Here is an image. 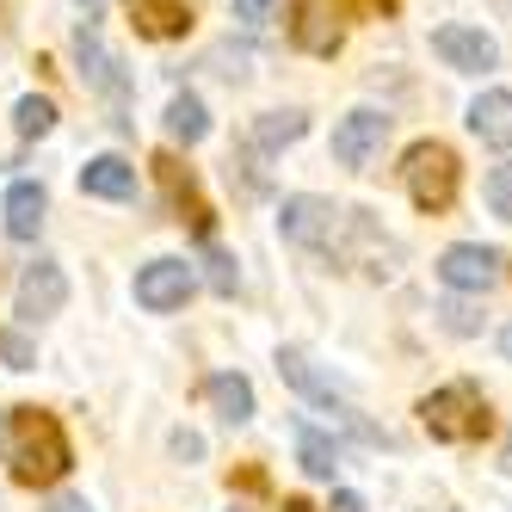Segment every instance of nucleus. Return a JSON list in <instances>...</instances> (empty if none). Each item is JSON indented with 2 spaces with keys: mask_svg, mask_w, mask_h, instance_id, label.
<instances>
[{
  "mask_svg": "<svg viewBox=\"0 0 512 512\" xmlns=\"http://www.w3.org/2000/svg\"><path fill=\"white\" fill-rule=\"evenodd\" d=\"M87 13H99V0H87Z\"/></svg>",
  "mask_w": 512,
  "mask_h": 512,
  "instance_id": "35",
  "label": "nucleus"
},
{
  "mask_svg": "<svg viewBox=\"0 0 512 512\" xmlns=\"http://www.w3.org/2000/svg\"><path fill=\"white\" fill-rule=\"evenodd\" d=\"M278 229L297 241V247H334L340 241V229H346V210L340 204H327V198H284V210H278Z\"/></svg>",
  "mask_w": 512,
  "mask_h": 512,
  "instance_id": "5",
  "label": "nucleus"
},
{
  "mask_svg": "<svg viewBox=\"0 0 512 512\" xmlns=\"http://www.w3.org/2000/svg\"><path fill=\"white\" fill-rule=\"evenodd\" d=\"M155 167H161V179H167L173 204H186V210H192V229H198V235H210V210H204V198L192 192V179H179V161H155Z\"/></svg>",
  "mask_w": 512,
  "mask_h": 512,
  "instance_id": "21",
  "label": "nucleus"
},
{
  "mask_svg": "<svg viewBox=\"0 0 512 512\" xmlns=\"http://www.w3.org/2000/svg\"><path fill=\"white\" fill-rule=\"evenodd\" d=\"M334 512H364V500L358 494H334Z\"/></svg>",
  "mask_w": 512,
  "mask_h": 512,
  "instance_id": "30",
  "label": "nucleus"
},
{
  "mask_svg": "<svg viewBox=\"0 0 512 512\" xmlns=\"http://www.w3.org/2000/svg\"><path fill=\"white\" fill-rule=\"evenodd\" d=\"M284 512H315V506L309 500H284Z\"/></svg>",
  "mask_w": 512,
  "mask_h": 512,
  "instance_id": "33",
  "label": "nucleus"
},
{
  "mask_svg": "<svg viewBox=\"0 0 512 512\" xmlns=\"http://www.w3.org/2000/svg\"><path fill=\"white\" fill-rule=\"evenodd\" d=\"M229 512H241V506H229Z\"/></svg>",
  "mask_w": 512,
  "mask_h": 512,
  "instance_id": "37",
  "label": "nucleus"
},
{
  "mask_svg": "<svg viewBox=\"0 0 512 512\" xmlns=\"http://www.w3.org/2000/svg\"><path fill=\"white\" fill-rule=\"evenodd\" d=\"M130 19L142 38H186L192 31V0H130Z\"/></svg>",
  "mask_w": 512,
  "mask_h": 512,
  "instance_id": "13",
  "label": "nucleus"
},
{
  "mask_svg": "<svg viewBox=\"0 0 512 512\" xmlns=\"http://www.w3.org/2000/svg\"><path fill=\"white\" fill-rule=\"evenodd\" d=\"M204 130H210V118H204V105L192 99V93H173V105H167V136L173 142H204Z\"/></svg>",
  "mask_w": 512,
  "mask_h": 512,
  "instance_id": "19",
  "label": "nucleus"
},
{
  "mask_svg": "<svg viewBox=\"0 0 512 512\" xmlns=\"http://www.w3.org/2000/svg\"><path fill=\"white\" fill-rule=\"evenodd\" d=\"M272 7H278V0H235V19H241L247 31H260V25L272 19Z\"/></svg>",
  "mask_w": 512,
  "mask_h": 512,
  "instance_id": "26",
  "label": "nucleus"
},
{
  "mask_svg": "<svg viewBox=\"0 0 512 512\" xmlns=\"http://www.w3.org/2000/svg\"><path fill=\"white\" fill-rule=\"evenodd\" d=\"M420 426L438 438V445H475V438H488V401L475 383H451V389H432L420 401Z\"/></svg>",
  "mask_w": 512,
  "mask_h": 512,
  "instance_id": "2",
  "label": "nucleus"
},
{
  "mask_svg": "<svg viewBox=\"0 0 512 512\" xmlns=\"http://www.w3.org/2000/svg\"><path fill=\"white\" fill-rule=\"evenodd\" d=\"M173 457H204V438L198 432H173Z\"/></svg>",
  "mask_w": 512,
  "mask_h": 512,
  "instance_id": "28",
  "label": "nucleus"
},
{
  "mask_svg": "<svg viewBox=\"0 0 512 512\" xmlns=\"http://www.w3.org/2000/svg\"><path fill=\"white\" fill-rule=\"evenodd\" d=\"M383 142H389V118L383 112H346L334 124V161L340 167H371L383 155Z\"/></svg>",
  "mask_w": 512,
  "mask_h": 512,
  "instance_id": "7",
  "label": "nucleus"
},
{
  "mask_svg": "<svg viewBox=\"0 0 512 512\" xmlns=\"http://www.w3.org/2000/svg\"><path fill=\"white\" fill-rule=\"evenodd\" d=\"M50 512H87V500H81V494H56Z\"/></svg>",
  "mask_w": 512,
  "mask_h": 512,
  "instance_id": "29",
  "label": "nucleus"
},
{
  "mask_svg": "<svg viewBox=\"0 0 512 512\" xmlns=\"http://www.w3.org/2000/svg\"><path fill=\"white\" fill-rule=\"evenodd\" d=\"M7 445H13V420L0 414V457H7Z\"/></svg>",
  "mask_w": 512,
  "mask_h": 512,
  "instance_id": "31",
  "label": "nucleus"
},
{
  "mask_svg": "<svg viewBox=\"0 0 512 512\" xmlns=\"http://www.w3.org/2000/svg\"><path fill=\"white\" fill-rule=\"evenodd\" d=\"M469 130L488 142V149H512V93L488 87L482 99L469 105Z\"/></svg>",
  "mask_w": 512,
  "mask_h": 512,
  "instance_id": "15",
  "label": "nucleus"
},
{
  "mask_svg": "<svg viewBox=\"0 0 512 512\" xmlns=\"http://www.w3.org/2000/svg\"><path fill=\"white\" fill-rule=\"evenodd\" d=\"M438 278L451 290H488L500 278V253L475 247V241H457V247H445V260H438Z\"/></svg>",
  "mask_w": 512,
  "mask_h": 512,
  "instance_id": "10",
  "label": "nucleus"
},
{
  "mask_svg": "<svg viewBox=\"0 0 512 512\" xmlns=\"http://www.w3.org/2000/svg\"><path fill=\"white\" fill-rule=\"evenodd\" d=\"M297 457H303V469L315 475V482H334V469H340V445H334L327 432L297 426Z\"/></svg>",
  "mask_w": 512,
  "mask_h": 512,
  "instance_id": "18",
  "label": "nucleus"
},
{
  "mask_svg": "<svg viewBox=\"0 0 512 512\" xmlns=\"http://www.w3.org/2000/svg\"><path fill=\"white\" fill-rule=\"evenodd\" d=\"M488 210H494V216H506V223H512V161L488 173Z\"/></svg>",
  "mask_w": 512,
  "mask_h": 512,
  "instance_id": "24",
  "label": "nucleus"
},
{
  "mask_svg": "<svg viewBox=\"0 0 512 512\" xmlns=\"http://www.w3.org/2000/svg\"><path fill=\"white\" fill-rule=\"evenodd\" d=\"M278 377H284L290 389H303L309 401H327V408H334V401H340V389H334V377H321V371H315V364H309L303 352H290V346L278 352Z\"/></svg>",
  "mask_w": 512,
  "mask_h": 512,
  "instance_id": "17",
  "label": "nucleus"
},
{
  "mask_svg": "<svg viewBox=\"0 0 512 512\" xmlns=\"http://www.w3.org/2000/svg\"><path fill=\"white\" fill-rule=\"evenodd\" d=\"M192 290H198V272L186 260H149L136 272V303L149 309V315H173V309H186L192 303Z\"/></svg>",
  "mask_w": 512,
  "mask_h": 512,
  "instance_id": "6",
  "label": "nucleus"
},
{
  "mask_svg": "<svg viewBox=\"0 0 512 512\" xmlns=\"http://www.w3.org/2000/svg\"><path fill=\"white\" fill-rule=\"evenodd\" d=\"M38 229H44V186H38V179H19V186L7 192V235L31 241Z\"/></svg>",
  "mask_w": 512,
  "mask_h": 512,
  "instance_id": "16",
  "label": "nucleus"
},
{
  "mask_svg": "<svg viewBox=\"0 0 512 512\" xmlns=\"http://www.w3.org/2000/svg\"><path fill=\"white\" fill-rule=\"evenodd\" d=\"M13 124H19V136H44V130L56 124V105H50L44 93H25L19 112H13Z\"/></svg>",
  "mask_w": 512,
  "mask_h": 512,
  "instance_id": "22",
  "label": "nucleus"
},
{
  "mask_svg": "<svg viewBox=\"0 0 512 512\" xmlns=\"http://www.w3.org/2000/svg\"><path fill=\"white\" fill-rule=\"evenodd\" d=\"M401 179H408V198L420 204V210H451L457 204V186H463V167H457V155L445 149V142H414L408 149V161H401Z\"/></svg>",
  "mask_w": 512,
  "mask_h": 512,
  "instance_id": "3",
  "label": "nucleus"
},
{
  "mask_svg": "<svg viewBox=\"0 0 512 512\" xmlns=\"http://www.w3.org/2000/svg\"><path fill=\"white\" fill-rule=\"evenodd\" d=\"M309 130V118L303 112H266L260 124H253V142H260L266 155H278V149H290V142H297Z\"/></svg>",
  "mask_w": 512,
  "mask_h": 512,
  "instance_id": "20",
  "label": "nucleus"
},
{
  "mask_svg": "<svg viewBox=\"0 0 512 512\" xmlns=\"http://www.w3.org/2000/svg\"><path fill=\"white\" fill-rule=\"evenodd\" d=\"M204 401L216 408V420H223V426H247L253 420V383L241 371H216L204 383Z\"/></svg>",
  "mask_w": 512,
  "mask_h": 512,
  "instance_id": "14",
  "label": "nucleus"
},
{
  "mask_svg": "<svg viewBox=\"0 0 512 512\" xmlns=\"http://www.w3.org/2000/svg\"><path fill=\"white\" fill-rule=\"evenodd\" d=\"M506 352H512V327H506Z\"/></svg>",
  "mask_w": 512,
  "mask_h": 512,
  "instance_id": "36",
  "label": "nucleus"
},
{
  "mask_svg": "<svg viewBox=\"0 0 512 512\" xmlns=\"http://www.w3.org/2000/svg\"><path fill=\"white\" fill-rule=\"evenodd\" d=\"M290 38L309 56H334L346 44V0H297L290 7Z\"/></svg>",
  "mask_w": 512,
  "mask_h": 512,
  "instance_id": "4",
  "label": "nucleus"
},
{
  "mask_svg": "<svg viewBox=\"0 0 512 512\" xmlns=\"http://www.w3.org/2000/svg\"><path fill=\"white\" fill-rule=\"evenodd\" d=\"M506 475H512V445H506Z\"/></svg>",
  "mask_w": 512,
  "mask_h": 512,
  "instance_id": "34",
  "label": "nucleus"
},
{
  "mask_svg": "<svg viewBox=\"0 0 512 512\" xmlns=\"http://www.w3.org/2000/svg\"><path fill=\"white\" fill-rule=\"evenodd\" d=\"M432 50L445 56L457 75H488L494 56H500L494 38H488V31H475V25H438V31H432Z\"/></svg>",
  "mask_w": 512,
  "mask_h": 512,
  "instance_id": "8",
  "label": "nucleus"
},
{
  "mask_svg": "<svg viewBox=\"0 0 512 512\" xmlns=\"http://www.w3.org/2000/svg\"><path fill=\"white\" fill-rule=\"evenodd\" d=\"M204 266H210L204 278H210V290H216V297H235L241 272H235V260H229V253H223V247H210V253H204Z\"/></svg>",
  "mask_w": 512,
  "mask_h": 512,
  "instance_id": "23",
  "label": "nucleus"
},
{
  "mask_svg": "<svg viewBox=\"0 0 512 512\" xmlns=\"http://www.w3.org/2000/svg\"><path fill=\"white\" fill-rule=\"evenodd\" d=\"M0 358H7L13 371H31V364H38V352H31V340H25V334H13V327H7V334H0Z\"/></svg>",
  "mask_w": 512,
  "mask_h": 512,
  "instance_id": "25",
  "label": "nucleus"
},
{
  "mask_svg": "<svg viewBox=\"0 0 512 512\" xmlns=\"http://www.w3.org/2000/svg\"><path fill=\"white\" fill-rule=\"evenodd\" d=\"M75 56H81V81H87L93 93L124 99V75H118V62L105 56V44H99V31H93V25H81V31H75Z\"/></svg>",
  "mask_w": 512,
  "mask_h": 512,
  "instance_id": "11",
  "label": "nucleus"
},
{
  "mask_svg": "<svg viewBox=\"0 0 512 512\" xmlns=\"http://www.w3.org/2000/svg\"><path fill=\"white\" fill-rule=\"evenodd\" d=\"M438 315H445V327H451V334H475V327H482V321H475V309H469V303H445Z\"/></svg>",
  "mask_w": 512,
  "mask_h": 512,
  "instance_id": "27",
  "label": "nucleus"
},
{
  "mask_svg": "<svg viewBox=\"0 0 512 512\" xmlns=\"http://www.w3.org/2000/svg\"><path fill=\"white\" fill-rule=\"evenodd\" d=\"M364 13H395V0H364Z\"/></svg>",
  "mask_w": 512,
  "mask_h": 512,
  "instance_id": "32",
  "label": "nucleus"
},
{
  "mask_svg": "<svg viewBox=\"0 0 512 512\" xmlns=\"http://www.w3.org/2000/svg\"><path fill=\"white\" fill-rule=\"evenodd\" d=\"M81 192H87V198L124 204V198H136V167H130L124 155H93V161L81 167Z\"/></svg>",
  "mask_w": 512,
  "mask_h": 512,
  "instance_id": "12",
  "label": "nucleus"
},
{
  "mask_svg": "<svg viewBox=\"0 0 512 512\" xmlns=\"http://www.w3.org/2000/svg\"><path fill=\"white\" fill-rule=\"evenodd\" d=\"M7 457L19 469V482H31V488L62 482L68 463H75V457H68V438H62L56 414H44V408H19L13 414V445H7Z\"/></svg>",
  "mask_w": 512,
  "mask_h": 512,
  "instance_id": "1",
  "label": "nucleus"
},
{
  "mask_svg": "<svg viewBox=\"0 0 512 512\" xmlns=\"http://www.w3.org/2000/svg\"><path fill=\"white\" fill-rule=\"evenodd\" d=\"M62 303H68L62 266H56V260H31L25 278H19V315H25V321H44V315H62Z\"/></svg>",
  "mask_w": 512,
  "mask_h": 512,
  "instance_id": "9",
  "label": "nucleus"
}]
</instances>
